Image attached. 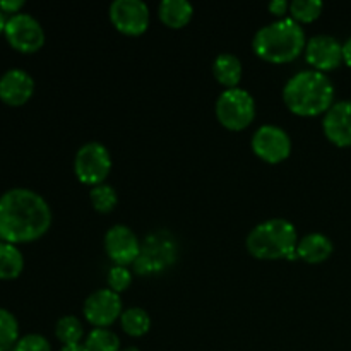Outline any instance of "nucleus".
<instances>
[{
	"instance_id": "f257e3e1",
	"label": "nucleus",
	"mask_w": 351,
	"mask_h": 351,
	"mask_svg": "<svg viewBox=\"0 0 351 351\" xmlns=\"http://www.w3.org/2000/svg\"><path fill=\"white\" fill-rule=\"evenodd\" d=\"M53 213L43 195L26 187L0 195V240L17 245L41 239L50 230Z\"/></svg>"
},
{
	"instance_id": "f03ea898",
	"label": "nucleus",
	"mask_w": 351,
	"mask_h": 351,
	"mask_svg": "<svg viewBox=\"0 0 351 351\" xmlns=\"http://www.w3.org/2000/svg\"><path fill=\"white\" fill-rule=\"evenodd\" d=\"M283 101L298 117L324 115L335 105V86L324 72L300 71L285 84Z\"/></svg>"
},
{
	"instance_id": "7ed1b4c3",
	"label": "nucleus",
	"mask_w": 351,
	"mask_h": 351,
	"mask_svg": "<svg viewBox=\"0 0 351 351\" xmlns=\"http://www.w3.org/2000/svg\"><path fill=\"white\" fill-rule=\"evenodd\" d=\"M307 36L297 21L283 17L261 27L252 40V50L261 60L269 64H288L305 51Z\"/></svg>"
},
{
	"instance_id": "20e7f679",
	"label": "nucleus",
	"mask_w": 351,
	"mask_h": 351,
	"mask_svg": "<svg viewBox=\"0 0 351 351\" xmlns=\"http://www.w3.org/2000/svg\"><path fill=\"white\" fill-rule=\"evenodd\" d=\"M297 228L285 218H271L259 223L245 239L247 252L259 261H295L298 245Z\"/></svg>"
},
{
	"instance_id": "39448f33",
	"label": "nucleus",
	"mask_w": 351,
	"mask_h": 351,
	"mask_svg": "<svg viewBox=\"0 0 351 351\" xmlns=\"http://www.w3.org/2000/svg\"><path fill=\"white\" fill-rule=\"evenodd\" d=\"M215 113L225 129L240 132L256 119V99L243 88L225 89L216 99Z\"/></svg>"
},
{
	"instance_id": "423d86ee",
	"label": "nucleus",
	"mask_w": 351,
	"mask_h": 351,
	"mask_svg": "<svg viewBox=\"0 0 351 351\" xmlns=\"http://www.w3.org/2000/svg\"><path fill=\"white\" fill-rule=\"evenodd\" d=\"M177 242L168 232H156L141 243V254L134 263V269L141 276L160 274L177 261Z\"/></svg>"
},
{
	"instance_id": "0eeeda50",
	"label": "nucleus",
	"mask_w": 351,
	"mask_h": 351,
	"mask_svg": "<svg viewBox=\"0 0 351 351\" xmlns=\"http://www.w3.org/2000/svg\"><path fill=\"white\" fill-rule=\"evenodd\" d=\"M112 154L105 144L98 141L82 144L74 156V173L81 184L96 187L105 184L112 171Z\"/></svg>"
},
{
	"instance_id": "6e6552de",
	"label": "nucleus",
	"mask_w": 351,
	"mask_h": 351,
	"mask_svg": "<svg viewBox=\"0 0 351 351\" xmlns=\"http://www.w3.org/2000/svg\"><path fill=\"white\" fill-rule=\"evenodd\" d=\"M3 34L10 47L21 53H34L45 45V29L33 14L19 12L7 17Z\"/></svg>"
},
{
	"instance_id": "1a4fd4ad",
	"label": "nucleus",
	"mask_w": 351,
	"mask_h": 351,
	"mask_svg": "<svg viewBox=\"0 0 351 351\" xmlns=\"http://www.w3.org/2000/svg\"><path fill=\"white\" fill-rule=\"evenodd\" d=\"M254 154L264 163L278 165L288 160L291 154V139L290 134L280 125L274 123H264L254 132L250 141Z\"/></svg>"
},
{
	"instance_id": "9d476101",
	"label": "nucleus",
	"mask_w": 351,
	"mask_h": 351,
	"mask_svg": "<svg viewBox=\"0 0 351 351\" xmlns=\"http://www.w3.org/2000/svg\"><path fill=\"white\" fill-rule=\"evenodd\" d=\"M108 17L113 27L125 36H141L151 23L149 7L143 0H113Z\"/></svg>"
},
{
	"instance_id": "9b49d317",
	"label": "nucleus",
	"mask_w": 351,
	"mask_h": 351,
	"mask_svg": "<svg viewBox=\"0 0 351 351\" xmlns=\"http://www.w3.org/2000/svg\"><path fill=\"white\" fill-rule=\"evenodd\" d=\"M122 312V298L110 288L93 291L82 305V315L93 328H110L120 321Z\"/></svg>"
},
{
	"instance_id": "f8f14e48",
	"label": "nucleus",
	"mask_w": 351,
	"mask_h": 351,
	"mask_svg": "<svg viewBox=\"0 0 351 351\" xmlns=\"http://www.w3.org/2000/svg\"><path fill=\"white\" fill-rule=\"evenodd\" d=\"M105 252L113 261V266H129L141 254V242L132 228L127 225H113L106 230L103 239Z\"/></svg>"
},
{
	"instance_id": "ddd939ff",
	"label": "nucleus",
	"mask_w": 351,
	"mask_h": 351,
	"mask_svg": "<svg viewBox=\"0 0 351 351\" xmlns=\"http://www.w3.org/2000/svg\"><path fill=\"white\" fill-rule=\"evenodd\" d=\"M305 60L314 71H335L343 64V45L331 34H315L305 45Z\"/></svg>"
},
{
	"instance_id": "4468645a",
	"label": "nucleus",
	"mask_w": 351,
	"mask_h": 351,
	"mask_svg": "<svg viewBox=\"0 0 351 351\" xmlns=\"http://www.w3.org/2000/svg\"><path fill=\"white\" fill-rule=\"evenodd\" d=\"M322 130L329 143L338 147L351 146V99L336 101L322 119Z\"/></svg>"
},
{
	"instance_id": "2eb2a0df",
	"label": "nucleus",
	"mask_w": 351,
	"mask_h": 351,
	"mask_svg": "<svg viewBox=\"0 0 351 351\" xmlns=\"http://www.w3.org/2000/svg\"><path fill=\"white\" fill-rule=\"evenodd\" d=\"M34 93V79L27 71L12 67L0 75V99L5 105L21 106L31 99Z\"/></svg>"
},
{
	"instance_id": "dca6fc26",
	"label": "nucleus",
	"mask_w": 351,
	"mask_h": 351,
	"mask_svg": "<svg viewBox=\"0 0 351 351\" xmlns=\"http://www.w3.org/2000/svg\"><path fill=\"white\" fill-rule=\"evenodd\" d=\"M335 252V245L324 233H307L298 240L297 257L307 264H322Z\"/></svg>"
},
{
	"instance_id": "f3484780",
	"label": "nucleus",
	"mask_w": 351,
	"mask_h": 351,
	"mask_svg": "<svg viewBox=\"0 0 351 351\" xmlns=\"http://www.w3.org/2000/svg\"><path fill=\"white\" fill-rule=\"evenodd\" d=\"M213 75L225 89L239 88L243 75L242 60L233 53H219L213 62Z\"/></svg>"
},
{
	"instance_id": "a211bd4d",
	"label": "nucleus",
	"mask_w": 351,
	"mask_h": 351,
	"mask_svg": "<svg viewBox=\"0 0 351 351\" xmlns=\"http://www.w3.org/2000/svg\"><path fill=\"white\" fill-rule=\"evenodd\" d=\"M194 5L187 0H163L158 5V17L170 29H182L191 23Z\"/></svg>"
},
{
	"instance_id": "6ab92c4d",
	"label": "nucleus",
	"mask_w": 351,
	"mask_h": 351,
	"mask_svg": "<svg viewBox=\"0 0 351 351\" xmlns=\"http://www.w3.org/2000/svg\"><path fill=\"white\" fill-rule=\"evenodd\" d=\"M24 269V256L19 247L0 240V280H16Z\"/></svg>"
},
{
	"instance_id": "aec40b11",
	"label": "nucleus",
	"mask_w": 351,
	"mask_h": 351,
	"mask_svg": "<svg viewBox=\"0 0 351 351\" xmlns=\"http://www.w3.org/2000/svg\"><path fill=\"white\" fill-rule=\"evenodd\" d=\"M120 326L122 331L130 338H141L147 335L151 329V317L144 308L130 307L120 315Z\"/></svg>"
},
{
	"instance_id": "412c9836",
	"label": "nucleus",
	"mask_w": 351,
	"mask_h": 351,
	"mask_svg": "<svg viewBox=\"0 0 351 351\" xmlns=\"http://www.w3.org/2000/svg\"><path fill=\"white\" fill-rule=\"evenodd\" d=\"M55 336L64 346L79 345L84 336V326L75 315H64L55 324Z\"/></svg>"
},
{
	"instance_id": "4be33fe9",
	"label": "nucleus",
	"mask_w": 351,
	"mask_h": 351,
	"mask_svg": "<svg viewBox=\"0 0 351 351\" xmlns=\"http://www.w3.org/2000/svg\"><path fill=\"white\" fill-rule=\"evenodd\" d=\"M89 201L95 211L101 213V215H108L119 204V194H117L115 187L110 184H99L96 187H91L89 191Z\"/></svg>"
},
{
	"instance_id": "5701e85b",
	"label": "nucleus",
	"mask_w": 351,
	"mask_h": 351,
	"mask_svg": "<svg viewBox=\"0 0 351 351\" xmlns=\"http://www.w3.org/2000/svg\"><path fill=\"white\" fill-rule=\"evenodd\" d=\"M88 351H120V338L108 328H95L86 336Z\"/></svg>"
},
{
	"instance_id": "b1692460",
	"label": "nucleus",
	"mask_w": 351,
	"mask_h": 351,
	"mask_svg": "<svg viewBox=\"0 0 351 351\" xmlns=\"http://www.w3.org/2000/svg\"><path fill=\"white\" fill-rule=\"evenodd\" d=\"M19 338V322L16 315L0 307V351H12Z\"/></svg>"
},
{
	"instance_id": "393cba45",
	"label": "nucleus",
	"mask_w": 351,
	"mask_h": 351,
	"mask_svg": "<svg viewBox=\"0 0 351 351\" xmlns=\"http://www.w3.org/2000/svg\"><path fill=\"white\" fill-rule=\"evenodd\" d=\"M324 9V3L321 0H293L290 2V16L298 24H308L319 19Z\"/></svg>"
},
{
	"instance_id": "a878e982",
	"label": "nucleus",
	"mask_w": 351,
	"mask_h": 351,
	"mask_svg": "<svg viewBox=\"0 0 351 351\" xmlns=\"http://www.w3.org/2000/svg\"><path fill=\"white\" fill-rule=\"evenodd\" d=\"M132 285V273L125 266H112L108 271V288L115 293H122Z\"/></svg>"
},
{
	"instance_id": "bb28decb",
	"label": "nucleus",
	"mask_w": 351,
	"mask_h": 351,
	"mask_svg": "<svg viewBox=\"0 0 351 351\" xmlns=\"http://www.w3.org/2000/svg\"><path fill=\"white\" fill-rule=\"evenodd\" d=\"M12 351H51V345L43 335L29 332V335H24L17 339Z\"/></svg>"
},
{
	"instance_id": "cd10ccee",
	"label": "nucleus",
	"mask_w": 351,
	"mask_h": 351,
	"mask_svg": "<svg viewBox=\"0 0 351 351\" xmlns=\"http://www.w3.org/2000/svg\"><path fill=\"white\" fill-rule=\"evenodd\" d=\"M267 10L273 16H276L278 19H283V17H287V12H290V2H287V0H273V2L267 3Z\"/></svg>"
},
{
	"instance_id": "c85d7f7f",
	"label": "nucleus",
	"mask_w": 351,
	"mask_h": 351,
	"mask_svg": "<svg viewBox=\"0 0 351 351\" xmlns=\"http://www.w3.org/2000/svg\"><path fill=\"white\" fill-rule=\"evenodd\" d=\"M24 0H0V10H2L5 16H14V14L23 12Z\"/></svg>"
},
{
	"instance_id": "c756f323",
	"label": "nucleus",
	"mask_w": 351,
	"mask_h": 351,
	"mask_svg": "<svg viewBox=\"0 0 351 351\" xmlns=\"http://www.w3.org/2000/svg\"><path fill=\"white\" fill-rule=\"evenodd\" d=\"M343 62L351 67V36L343 43Z\"/></svg>"
},
{
	"instance_id": "7c9ffc66",
	"label": "nucleus",
	"mask_w": 351,
	"mask_h": 351,
	"mask_svg": "<svg viewBox=\"0 0 351 351\" xmlns=\"http://www.w3.org/2000/svg\"><path fill=\"white\" fill-rule=\"evenodd\" d=\"M60 351H88V348H86L84 345H71V346H62Z\"/></svg>"
},
{
	"instance_id": "2f4dec72",
	"label": "nucleus",
	"mask_w": 351,
	"mask_h": 351,
	"mask_svg": "<svg viewBox=\"0 0 351 351\" xmlns=\"http://www.w3.org/2000/svg\"><path fill=\"white\" fill-rule=\"evenodd\" d=\"M5 23H7L5 14H3L2 10H0V34H2V33H3V29H5Z\"/></svg>"
},
{
	"instance_id": "473e14b6",
	"label": "nucleus",
	"mask_w": 351,
	"mask_h": 351,
	"mask_svg": "<svg viewBox=\"0 0 351 351\" xmlns=\"http://www.w3.org/2000/svg\"><path fill=\"white\" fill-rule=\"evenodd\" d=\"M122 351H139L136 348V346H130V348H125V350H122Z\"/></svg>"
}]
</instances>
